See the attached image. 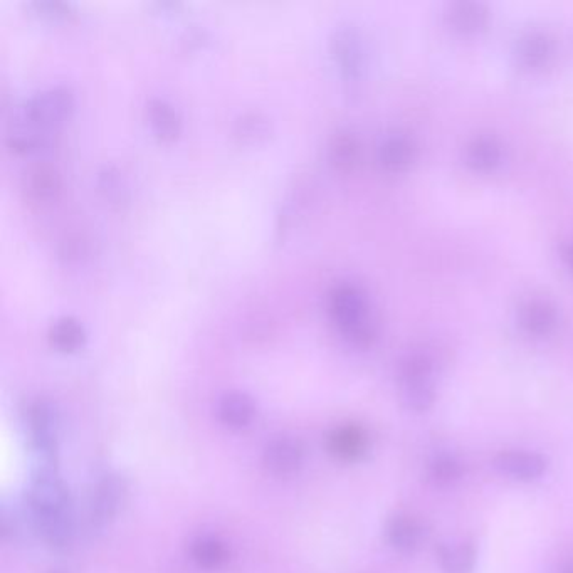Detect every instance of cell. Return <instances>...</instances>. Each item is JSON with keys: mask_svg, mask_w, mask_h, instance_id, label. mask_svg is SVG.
<instances>
[{"mask_svg": "<svg viewBox=\"0 0 573 573\" xmlns=\"http://www.w3.org/2000/svg\"><path fill=\"white\" fill-rule=\"evenodd\" d=\"M148 125L152 128L153 135L162 142H174L182 132V118L175 106L163 98L153 96L145 106Z\"/></svg>", "mask_w": 573, "mask_h": 573, "instance_id": "cell-10", "label": "cell"}, {"mask_svg": "<svg viewBox=\"0 0 573 573\" xmlns=\"http://www.w3.org/2000/svg\"><path fill=\"white\" fill-rule=\"evenodd\" d=\"M449 21L458 31L478 32L488 22V11L481 4H474V2L454 4L449 11Z\"/></svg>", "mask_w": 573, "mask_h": 573, "instance_id": "cell-22", "label": "cell"}, {"mask_svg": "<svg viewBox=\"0 0 573 573\" xmlns=\"http://www.w3.org/2000/svg\"><path fill=\"white\" fill-rule=\"evenodd\" d=\"M190 553H192L194 562L200 568H206V570L221 568L227 562V557H229L226 545L216 540V538L209 537L195 540L192 543V548H190Z\"/></svg>", "mask_w": 573, "mask_h": 573, "instance_id": "cell-23", "label": "cell"}, {"mask_svg": "<svg viewBox=\"0 0 573 573\" xmlns=\"http://www.w3.org/2000/svg\"><path fill=\"white\" fill-rule=\"evenodd\" d=\"M328 447L335 458L355 461L367 449V436L358 426H343L330 436Z\"/></svg>", "mask_w": 573, "mask_h": 573, "instance_id": "cell-19", "label": "cell"}, {"mask_svg": "<svg viewBox=\"0 0 573 573\" xmlns=\"http://www.w3.org/2000/svg\"><path fill=\"white\" fill-rule=\"evenodd\" d=\"M254 416H256V405L248 394L229 392L219 402V417L232 429L248 427L253 422Z\"/></svg>", "mask_w": 573, "mask_h": 573, "instance_id": "cell-17", "label": "cell"}, {"mask_svg": "<svg viewBox=\"0 0 573 573\" xmlns=\"http://www.w3.org/2000/svg\"><path fill=\"white\" fill-rule=\"evenodd\" d=\"M520 321L533 337H545L557 325V310L545 300L526 301L521 306Z\"/></svg>", "mask_w": 573, "mask_h": 573, "instance_id": "cell-16", "label": "cell"}, {"mask_svg": "<svg viewBox=\"0 0 573 573\" xmlns=\"http://www.w3.org/2000/svg\"><path fill=\"white\" fill-rule=\"evenodd\" d=\"M328 311L345 340L367 348L377 338V326L370 315L367 296L352 283H338L328 293Z\"/></svg>", "mask_w": 573, "mask_h": 573, "instance_id": "cell-1", "label": "cell"}, {"mask_svg": "<svg viewBox=\"0 0 573 573\" xmlns=\"http://www.w3.org/2000/svg\"><path fill=\"white\" fill-rule=\"evenodd\" d=\"M400 392L404 404L416 412L431 409L436 400L434 363L424 353H412L400 365Z\"/></svg>", "mask_w": 573, "mask_h": 573, "instance_id": "cell-2", "label": "cell"}, {"mask_svg": "<svg viewBox=\"0 0 573 573\" xmlns=\"http://www.w3.org/2000/svg\"><path fill=\"white\" fill-rule=\"evenodd\" d=\"M125 493H127V486L120 476H106L98 483L93 493L91 520L95 521L96 525H105L113 520L123 505Z\"/></svg>", "mask_w": 573, "mask_h": 573, "instance_id": "cell-9", "label": "cell"}, {"mask_svg": "<svg viewBox=\"0 0 573 573\" xmlns=\"http://www.w3.org/2000/svg\"><path fill=\"white\" fill-rule=\"evenodd\" d=\"M416 157V145L404 133H392L384 138L379 148V160L390 172H400L411 165Z\"/></svg>", "mask_w": 573, "mask_h": 573, "instance_id": "cell-14", "label": "cell"}, {"mask_svg": "<svg viewBox=\"0 0 573 573\" xmlns=\"http://www.w3.org/2000/svg\"><path fill=\"white\" fill-rule=\"evenodd\" d=\"M29 427H31L32 441L36 446L37 453H41L44 463H51L54 451H56V436H58V424H56V412L53 405L37 400L29 407Z\"/></svg>", "mask_w": 573, "mask_h": 573, "instance_id": "cell-6", "label": "cell"}, {"mask_svg": "<svg viewBox=\"0 0 573 573\" xmlns=\"http://www.w3.org/2000/svg\"><path fill=\"white\" fill-rule=\"evenodd\" d=\"M330 53L340 73L348 79H355L362 74L365 63L362 34L352 22L338 24L330 36Z\"/></svg>", "mask_w": 573, "mask_h": 573, "instance_id": "cell-4", "label": "cell"}, {"mask_svg": "<svg viewBox=\"0 0 573 573\" xmlns=\"http://www.w3.org/2000/svg\"><path fill=\"white\" fill-rule=\"evenodd\" d=\"M74 110V91L68 85H54L37 91L22 105V120L29 127L53 128Z\"/></svg>", "mask_w": 573, "mask_h": 573, "instance_id": "cell-3", "label": "cell"}, {"mask_svg": "<svg viewBox=\"0 0 573 573\" xmlns=\"http://www.w3.org/2000/svg\"><path fill=\"white\" fill-rule=\"evenodd\" d=\"M553 51H555V46H553L552 37L545 32L533 31L528 32L518 41L516 56L523 68L540 69L550 63Z\"/></svg>", "mask_w": 573, "mask_h": 573, "instance_id": "cell-12", "label": "cell"}, {"mask_svg": "<svg viewBox=\"0 0 573 573\" xmlns=\"http://www.w3.org/2000/svg\"><path fill=\"white\" fill-rule=\"evenodd\" d=\"M49 343L56 350L64 353H73L85 343L86 333L83 325L74 316H59L49 326Z\"/></svg>", "mask_w": 573, "mask_h": 573, "instance_id": "cell-18", "label": "cell"}, {"mask_svg": "<svg viewBox=\"0 0 573 573\" xmlns=\"http://www.w3.org/2000/svg\"><path fill=\"white\" fill-rule=\"evenodd\" d=\"M567 259H568V263H570V266H572V269H573V242H572V244H570V246H568Z\"/></svg>", "mask_w": 573, "mask_h": 573, "instance_id": "cell-28", "label": "cell"}, {"mask_svg": "<svg viewBox=\"0 0 573 573\" xmlns=\"http://www.w3.org/2000/svg\"><path fill=\"white\" fill-rule=\"evenodd\" d=\"M98 189L108 200L118 202V200L123 199L125 185H123L120 172L115 167L106 165L105 169L98 174Z\"/></svg>", "mask_w": 573, "mask_h": 573, "instance_id": "cell-26", "label": "cell"}, {"mask_svg": "<svg viewBox=\"0 0 573 573\" xmlns=\"http://www.w3.org/2000/svg\"><path fill=\"white\" fill-rule=\"evenodd\" d=\"M29 7L36 12L37 16L49 19V21H69L76 14L69 2H61V0H36V2H31Z\"/></svg>", "mask_w": 573, "mask_h": 573, "instance_id": "cell-25", "label": "cell"}, {"mask_svg": "<svg viewBox=\"0 0 573 573\" xmlns=\"http://www.w3.org/2000/svg\"><path fill=\"white\" fill-rule=\"evenodd\" d=\"M305 447L295 437L281 436L264 449V464L276 476H291L303 466Z\"/></svg>", "mask_w": 573, "mask_h": 573, "instance_id": "cell-8", "label": "cell"}, {"mask_svg": "<svg viewBox=\"0 0 573 573\" xmlns=\"http://www.w3.org/2000/svg\"><path fill=\"white\" fill-rule=\"evenodd\" d=\"M424 528L409 513H397L387 523V540L400 553L416 552L421 547Z\"/></svg>", "mask_w": 573, "mask_h": 573, "instance_id": "cell-11", "label": "cell"}, {"mask_svg": "<svg viewBox=\"0 0 573 573\" xmlns=\"http://www.w3.org/2000/svg\"><path fill=\"white\" fill-rule=\"evenodd\" d=\"M63 189V179L58 167L51 162L37 160L27 165L22 172V190L27 199L36 204H48L58 199Z\"/></svg>", "mask_w": 573, "mask_h": 573, "instance_id": "cell-5", "label": "cell"}, {"mask_svg": "<svg viewBox=\"0 0 573 573\" xmlns=\"http://www.w3.org/2000/svg\"><path fill=\"white\" fill-rule=\"evenodd\" d=\"M463 476V464L449 454H441L429 466V478L439 486L453 484Z\"/></svg>", "mask_w": 573, "mask_h": 573, "instance_id": "cell-24", "label": "cell"}, {"mask_svg": "<svg viewBox=\"0 0 573 573\" xmlns=\"http://www.w3.org/2000/svg\"><path fill=\"white\" fill-rule=\"evenodd\" d=\"M442 573H473L476 567V547L473 543L442 545L439 548Z\"/></svg>", "mask_w": 573, "mask_h": 573, "instance_id": "cell-20", "label": "cell"}, {"mask_svg": "<svg viewBox=\"0 0 573 573\" xmlns=\"http://www.w3.org/2000/svg\"><path fill=\"white\" fill-rule=\"evenodd\" d=\"M7 145H9L12 152L26 155V153H31L37 148H41L43 135L32 132V130H17V132H12L7 137Z\"/></svg>", "mask_w": 573, "mask_h": 573, "instance_id": "cell-27", "label": "cell"}, {"mask_svg": "<svg viewBox=\"0 0 573 573\" xmlns=\"http://www.w3.org/2000/svg\"><path fill=\"white\" fill-rule=\"evenodd\" d=\"M328 160L332 167L342 174H348L357 167L360 160V142L348 130H338L333 133L328 143Z\"/></svg>", "mask_w": 573, "mask_h": 573, "instance_id": "cell-15", "label": "cell"}, {"mask_svg": "<svg viewBox=\"0 0 573 573\" xmlns=\"http://www.w3.org/2000/svg\"><path fill=\"white\" fill-rule=\"evenodd\" d=\"M493 464L501 474L523 483L537 481L548 469V459L530 451H503L496 456Z\"/></svg>", "mask_w": 573, "mask_h": 573, "instance_id": "cell-7", "label": "cell"}, {"mask_svg": "<svg viewBox=\"0 0 573 573\" xmlns=\"http://www.w3.org/2000/svg\"><path fill=\"white\" fill-rule=\"evenodd\" d=\"M468 163L473 169L486 170L495 169L501 160V145L495 137H478L469 143Z\"/></svg>", "mask_w": 573, "mask_h": 573, "instance_id": "cell-21", "label": "cell"}, {"mask_svg": "<svg viewBox=\"0 0 573 573\" xmlns=\"http://www.w3.org/2000/svg\"><path fill=\"white\" fill-rule=\"evenodd\" d=\"M232 137L242 145H254L269 138L273 132V123L263 111H242L232 121Z\"/></svg>", "mask_w": 573, "mask_h": 573, "instance_id": "cell-13", "label": "cell"}, {"mask_svg": "<svg viewBox=\"0 0 573 573\" xmlns=\"http://www.w3.org/2000/svg\"><path fill=\"white\" fill-rule=\"evenodd\" d=\"M560 573H573V565H568V567L563 568Z\"/></svg>", "mask_w": 573, "mask_h": 573, "instance_id": "cell-29", "label": "cell"}]
</instances>
